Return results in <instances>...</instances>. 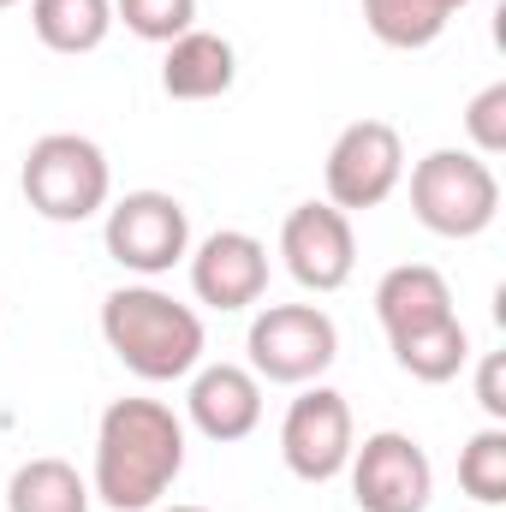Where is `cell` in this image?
Segmentation results:
<instances>
[{
    "label": "cell",
    "mask_w": 506,
    "mask_h": 512,
    "mask_svg": "<svg viewBox=\"0 0 506 512\" xmlns=\"http://www.w3.org/2000/svg\"><path fill=\"white\" fill-rule=\"evenodd\" d=\"M185 471V423L161 399H114L96 423L90 495L114 512H155Z\"/></svg>",
    "instance_id": "6da1fadb"
},
{
    "label": "cell",
    "mask_w": 506,
    "mask_h": 512,
    "mask_svg": "<svg viewBox=\"0 0 506 512\" xmlns=\"http://www.w3.org/2000/svg\"><path fill=\"white\" fill-rule=\"evenodd\" d=\"M102 340L137 382H179L203 364V316L161 286H114L102 298Z\"/></svg>",
    "instance_id": "7a4b0ae2"
},
{
    "label": "cell",
    "mask_w": 506,
    "mask_h": 512,
    "mask_svg": "<svg viewBox=\"0 0 506 512\" xmlns=\"http://www.w3.org/2000/svg\"><path fill=\"white\" fill-rule=\"evenodd\" d=\"M18 191L24 203L54 221V227H78L90 215L108 209L114 197V167L102 155L96 137H78V131H48L24 149V167H18Z\"/></svg>",
    "instance_id": "3957f363"
},
{
    "label": "cell",
    "mask_w": 506,
    "mask_h": 512,
    "mask_svg": "<svg viewBox=\"0 0 506 512\" xmlns=\"http://www.w3.org/2000/svg\"><path fill=\"white\" fill-rule=\"evenodd\" d=\"M411 215L435 239H477L501 215V179L471 149H429L411 167Z\"/></svg>",
    "instance_id": "277c9868"
},
{
    "label": "cell",
    "mask_w": 506,
    "mask_h": 512,
    "mask_svg": "<svg viewBox=\"0 0 506 512\" xmlns=\"http://www.w3.org/2000/svg\"><path fill=\"white\" fill-rule=\"evenodd\" d=\"M245 352H251L256 382L310 387L334 370V358H340V328H334V316L316 310V304H268V310H256L251 334H245Z\"/></svg>",
    "instance_id": "5b68a950"
},
{
    "label": "cell",
    "mask_w": 506,
    "mask_h": 512,
    "mask_svg": "<svg viewBox=\"0 0 506 512\" xmlns=\"http://www.w3.org/2000/svg\"><path fill=\"white\" fill-rule=\"evenodd\" d=\"M102 245L120 268L155 280L191 256V215L173 191H126L102 221Z\"/></svg>",
    "instance_id": "8992f818"
},
{
    "label": "cell",
    "mask_w": 506,
    "mask_h": 512,
    "mask_svg": "<svg viewBox=\"0 0 506 512\" xmlns=\"http://www.w3.org/2000/svg\"><path fill=\"white\" fill-rule=\"evenodd\" d=\"M358 447V429H352V405L340 387L310 382L292 405H286V423H280V459L298 483H334L346 477V459Z\"/></svg>",
    "instance_id": "52a82bcc"
},
{
    "label": "cell",
    "mask_w": 506,
    "mask_h": 512,
    "mask_svg": "<svg viewBox=\"0 0 506 512\" xmlns=\"http://www.w3.org/2000/svg\"><path fill=\"white\" fill-rule=\"evenodd\" d=\"M405 179V143L387 120H352V126L334 137L328 149V167H322V185H328V203L358 215V209H381Z\"/></svg>",
    "instance_id": "ba28073f"
},
{
    "label": "cell",
    "mask_w": 506,
    "mask_h": 512,
    "mask_svg": "<svg viewBox=\"0 0 506 512\" xmlns=\"http://www.w3.org/2000/svg\"><path fill=\"white\" fill-rule=\"evenodd\" d=\"M358 512H423L435 501V465L405 429H376L346 459Z\"/></svg>",
    "instance_id": "9c48e42d"
},
{
    "label": "cell",
    "mask_w": 506,
    "mask_h": 512,
    "mask_svg": "<svg viewBox=\"0 0 506 512\" xmlns=\"http://www.w3.org/2000/svg\"><path fill=\"white\" fill-rule=\"evenodd\" d=\"M280 256H286V274L304 292H340L352 280V268H358L352 215L334 209V203H298L280 221Z\"/></svg>",
    "instance_id": "30bf717a"
},
{
    "label": "cell",
    "mask_w": 506,
    "mask_h": 512,
    "mask_svg": "<svg viewBox=\"0 0 506 512\" xmlns=\"http://www.w3.org/2000/svg\"><path fill=\"white\" fill-rule=\"evenodd\" d=\"M191 292H197V304H209L221 316L227 310H251L268 292V245L256 233H239V227L209 233L191 251Z\"/></svg>",
    "instance_id": "8fae6325"
},
{
    "label": "cell",
    "mask_w": 506,
    "mask_h": 512,
    "mask_svg": "<svg viewBox=\"0 0 506 512\" xmlns=\"http://www.w3.org/2000/svg\"><path fill=\"white\" fill-rule=\"evenodd\" d=\"M185 411H191L197 435L233 447V441L256 435V423H262V382L245 364H203V370H191Z\"/></svg>",
    "instance_id": "7c38bea8"
},
{
    "label": "cell",
    "mask_w": 506,
    "mask_h": 512,
    "mask_svg": "<svg viewBox=\"0 0 506 512\" xmlns=\"http://www.w3.org/2000/svg\"><path fill=\"white\" fill-rule=\"evenodd\" d=\"M447 316H459V310H453V286H447L441 268H429V262H399V268H387L376 280V322H381L387 340L417 334V328L447 322Z\"/></svg>",
    "instance_id": "4fadbf2b"
},
{
    "label": "cell",
    "mask_w": 506,
    "mask_h": 512,
    "mask_svg": "<svg viewBox=\"0 0 506 512\" xmlns=\"http://www.w3.org/2000/svg\"><path fill=\"white\" fill-rule=\"evenodd\" d=\"M239 78V54L227 36L215 30H185L167 42V60H161V90L173 102H215L227 96Z\"/></svg>",
    "instance_id": "5bb4252c"
},
{
    "label": "cell",
    "mask_w": 506,
    "mask_h": 512,
    "mask_svg": "<svg viewBox=\"0 0 506 512\" xmlns=\"http://www.w3.org/2000/svg\"><path fill=\"white\" fill-rule=\"evenodd\" d=\"M30 30L54 54H96L114 30V0H30Z\"/></svg>",
    "instance_id": "9a60e30c"
},
{
    "label": "cell",
    "mask_w": 506,
    "mask_h": 512,
    "mask_svg": "<svg viewBox=\"0 0 506 512\" xmlns=\"http://www.w3.org/2000/svg\"><path fill=\"white\" fill-rule=\"evenodd\" d=\"M471 0H364V24H370V36H376L381 48H399V54H417V48H429L447 24H453V12H465Z\"/></svg>",
    "instance_id": "2e32d148"
},
{
    "label": "cell",
    "mask_w": 506,
    "mask_h": 512,
    "mask_svg": "<svg viewBox=\"0 0 506 512\" xmlns=\"http://www.w3.org/2000/svg\"><path fill=\"white\" fill-rule=\"evenodd\" d=\"M393 346V364L411 376V382H453L465 364H471V334H465V322L459 316H447V322H429V328H417V334H399V340H387Z\"/></svg>",
    "instance_id": "e0dca14e"
},
{
    "label": "cell",
    "mask_w": 506,
    "mask_h": 512,
    "mask_svg": "<svg viewBox=\"0 0 506 512\" xmlns=\"http://www.w3.org/2000/svg\"><path fill=\"white\" fill-rule=\"evenodd\" d=\"M90 483L66 459H24L6 483V512H90Z\"/></svg>",
    "instance_id": "ac0fdd59"
},
{
    "label": "cell",
    "mask_w": 506,
    "mask_h": 512,
    "mask_svg": "<svg viewBox=\"0 0 506 512\" xmlns=\"http://www.w3.org/2000/svg\"><path fill=\"white\" fill-rule=\"evenodd\" d=\"M459 489H465L483 512L506 501V423L477 429V435L459 447Z\"/></svg>",
    "instance_id": "d6986e66"
},
{
    "label": "cell",
    "mask_w": 506,
    "mask_h": 512,
    "mask_svg": "<svg viewBox=\"0 0 506 512\" xmlns=\"http://www.w3.org/2000/svg\"><path fill=\"white\" fill-rule=\"evenodd\" d=\"M114 18L126 24L137 42H173L185 30H197V0H114Z\"/></svg>",
    "instance_id": "ffe728a7"
},
{
    "label": "cell",
    "mask_w": 506,
    "mask_h": 512,
    "mask_svg": "<svg viewBox=\"0 0 506 512\" xmlns=\"http://www.w3.org/2000/svg\"><path fill=\"white\" fill-rule=\"evenodd\" d=\"M465 137H471V155H483V161L506 149V78H495L489 90L471 96V108H465Z\"/></svg>",
    "instance_id": "44dd1931"
},
{
    "label": "cell",
    "mask_w": 506,
    "mask_h": 512,
    "mask_svg": "<svg viewBox=\"0 0 506 512\" xmlns=\"http://www.w3.org/2000/svg\"><path fill=\"white\" fill-rule=\"evenodd\" d=\"M477 405L489 411V423H506V358L501 352H489L477 364Z\"/></svg>",
    "instance_id": "7402d4cb"
},
{
    "label": "cell",
    "mask_w": 506,
    "mask_h": 512,
    "mask_svg": "<svg viewBox=\"0 0 506 512\" xmlns=\"http://www.w3.org/2000/svg\"><path fill=\"white\" fill-rule=\"evenodd\" d=\"M155 512H209V507H155Z\"/></svg>",
    "instance_id": "603a6c76"
},
{
    "label": "cell",
    "mask_w": 506,
    "mask_h": 512,
    "mask_svg": "<svg viewBox=\"0 0 506 512\" xmlns=\"http://www.w3.org/2000/svg\"><path fill=\"white\" fill-rule=\"evenodd\" d=\"M0 6H18V0H0Z\"/></svg>",
    "instance_id": "cb8c5ba5"
},
{
    "label": "cell",
    "mask_w": 506,
    "mask_h": 512,
    "mask_svg": "<svg viewBox=\"0 0 506 512\" xmlns=\"http://www.w3.org/2000/svg\"><path fill=\"white\" fill-rule=\"evenodd\" d=\"M477 512H483V507H477Z\"/></svg>",
    "instance_id": "d4e9b609"
}]
</instances>
